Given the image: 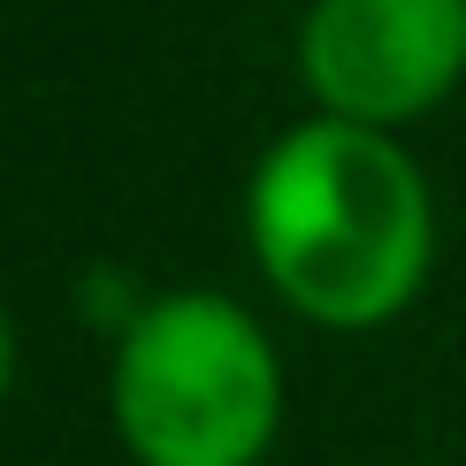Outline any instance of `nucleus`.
<instances>
[{"mask_svg": "<svg viewBox=\"0 0 466 466\" xmlns=\"http://www.w3.org/2000/svg\"><path fill=\"white\" fill-rule=\"evenodd\" d=\"M252 245L306 314L382 321L429 268V191L367 123H306L260 161Z\"/></svg>", "mask_w": 466, "mask_h": 466, "instance_id": "1", "label": "nucleus"}, {"mask_svg": "<svg viewBox=\"0 0 466 466\" xmlns=\"http://www.w3.org/2000/svg\"><path fill=\"white\" fill-rule=\"evenodd\" d=\"M115 413L153 466H245L276 420L268 337L215 290L146 306L123 337Z\"/></svg>", "mask_w": 466, "mask_h": 466, "instance_id": "2", "label": "nucleus"}, {"mask_svg": "<svg viewBox=\"0 0 466 466\" xmlns=\"http://www.w3.org/2000/svg\"><path fill=\"white\" fill-rule=\"evenodd\" d=\"M466 62V0H314L306 76L344 115L429 107Z\"/></svg>", "mask_w": 466, "mask_h": 466, "instance_id": "3", "label": "nucleus"}, {"mask_svg": "<svg viewBox=\"0 0 466 466\" xmlns=\"http://www.w3.org/2000/svg\"><path fill=\"white\" fill-rule=\"evenodd\" d=\"M0 375H8V329H0Z\"/></svg>", "mask_w": 466, "mask_h": 466, "instance_id": "4", "label": "nucleus"}]
</instances>
